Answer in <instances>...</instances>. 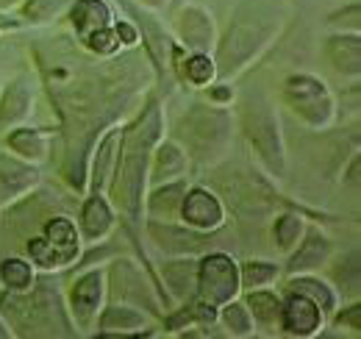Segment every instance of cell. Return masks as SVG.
<instances>
[{
    "label": "cell",
    "instance_id": "9c48e42d",
    "mask_svg": "<svg viewBox=\"0 0 361 339\" xmlns=\"http://www.w3.org/2000/svg\"><path fill=\"white\" fill-rule=\"evenodd\" d=\"M25 248L31 258L45 270L64 267L78 256V231L64 214H56L42 225L39 234H34L25 242Z\"/></svg>",
    "mask_w": 361,
    "mask_h": 339
},
{
    "label": "cell",
    "instance_id": "30bf717a",
    "mask_svg": "<svg viewBox=\"0 0 361 339\" xmlns=\"http://www.w3.org/2000/svg\"><path fill=\"white\" fill-rule=\"evenodd\" d=\"M283 103L292 109V114H298L312 128H325L334 117V100L325 84L317 81L314 76H289L283 84Z\"/></svg>",
    "mask_w": 361,
    "mask_h": 339
},
{
    "label": "cell",
    "instance_id": "e0dca14e",
    "mask_svg": "<svg viewBox=\"0 0 361 339\" xmlns=\"http://www.w3.org/2000/svg\"><path fill=\"white\" fill-rule=\"evenodd\" d=\"M37 181H39V172L34 165L11 153H0V209L17 201L23 192L34 189Z\"/></svg>",
    "mask_w": 361,
    "mask_h": 339
},
{
    "label": "cell",
    "instance_id": "d6a6232c",
    "mask_svg": "<svg viewBox=\"0 0 361 339\" xmlns=\"http://www.w3.org/2000/svg\"><path fill=\"white\" fill-rule=\"evenodd\" d=\"M0 281L11 292H23L34 284V267L23 258H3L0 261Z\"/></svg>",
    "mask_w": 361,
    "mask_h": 339
},
{
    "label": "cell",
    "instance_id": "f546056e",
    "mask_svg": "<svg viewBox=\"0 0 361 339\" xmlns=\"http://www.w3.org/2000/svg\"><path fill=\"white\" fill-rule=\"evenodd\" d=\"M186 167V153L180 150L176 142H164L159 150H156V162H153V181L156 184H164L170 178L180 175Z\"/></svg>",
    "mask_w": 361,
    "mask_h": 339
},
{
    "label": "cell",
    "instance_id": "603a6c76",
    "mask_svg": "<svg viewBox=\"0 0 361 339\" xmlns=\"http://www.w3.org/2000/svg\"><path fill=\"white\" fill-rule=\"evenodd\" d=\"M97 328H100L103 337H106V334H134V331L147 328V317H145L139 309L128 306V303H111V306L103 311Z\"/></svg>",
    "mask_w": 361,
    "mask_h": 339
},
{
    "label": "cell",
    "instance_id": "60d3db41",
    "mask_svg": "<svg viewBox=\"0 0 361 339\" xmlns=\"http://www.w3.org/2000/svg\"><path fill=\"white\" fill-rule=\"evenodd\" d=\"M361 172V162H359V156H353V165H350V170H348V181L353 184V189H359V175Z\"/></svg>",
    "mask_w": 361,
    "mask_h": 339
},
{
    "label": "cell",
    "instance_id": "d6986e66",
    "mask_svg": "<svg viewBox=\"0 0 361 339\" xmlns=\"http://www.w3.org/2000/svg\"><path fill=\"white\" fill-rule=\"evenodd\" d=\"M100 297H103V273L100 270L84 273L73 284V290H70V311L78 320V326H90L92 317L100 309Z\"/></svg>",
    "mask_w": 361,
    "mask_h": 339
},
{
    "label": "cell",
    "instance_id": "7a4b0ae2",
    "mask_svg": "<svg viewBox=\"0 0 361 339\" xmlns=\"http://www.w3.org/2000/svg\"><path fill=\"white\" fill-rule=\"evenodd\" d=\"M283 0H239L228 23L226 37L217 47L214 73L228 78L247 67L275 40V34L283 25Z\"/></svg>",
    "mask_w": 361,
    "mask_h": 339
},
{
    "label": "cell",
    "instance_id": "d590c367",
    "mask_svg": "<svg viewBox=\"0 0 361 339\" xmlns=\"http://www.w3.org/2000/svg\"><path fill=\"white\" fill-rule=\"evenodd\" d=\"M226 309H223V323H226V328L233 334V337H250L253 334V323H250V311H247V306H242V303H236V300H228L223 303Z\"/></svg>",
    "mask_w": 361,
    "mask_h": 339
},
{
    "label": "cell",
    "instance_id": "d4e9b609",
    "mask_svg": "<svg viewBox=\"0 0 361 339\" xmlns=\"http://www.w3.org/2000/svg\"><path fill=\"white\" fill-rule=\"evenodd\" d=\"M300 248L292 254V261H289V273H309V270H317L328 261L331 256V239L322 237L319 231H309L303 242H298Z\"/></svg>",
    "mask_w": 361,
    "mask_h": 339
},
{
    "label": "cell",
    "instance_id": "5b68a950",
    "mask_svg": "<svg viewBox=\"0 0 361 339\" xmlns=\"http://www.w3.org/2000/svg\"><path fill=\"white\" fill-rule=\"evenodd\" d=\"M233 133V117L231 112L209 103H192L189 112L183 114L176 126V139L186 148L197 165H212L217 162L231 145Z\"/></svg>",
    "mask_w": 361,
    "mask_h": 339
},
{
    "label": "cell",
    "instance_id": "8992f818",
    "mask_svg": "<svg viewBox=\"0 0 361 339\" xmlns=\"http://www.w3.org/2000/svg\"><path fill=\"white\" fill-rule=\"evenodd\" d=\"M214 186L223 195L228 209L242 220H264L275 212L278 198L270 186L250 170L245 167H223L214 172Z\"/></svg>",
    "mask_w": 361,
    "mask_h": 339
},
{
    "label": "cell",
    "instance_id": "ba28073f",
    "mask_svg": "<svg viewBox=\"0 0 361 339\" xmlns=\"http://www.w3.org/2000/svg\"><path fill=\"white\" fill-rule=\"evenodd\" d=\"M70 23L75 28L78 42L90 50L92 56H111L123 47L120 28L111 20V8L103 0H78L70 8Z\"/></svg>",
    "mask_w": 361,
    "mask_h": 339
},
{
    "label": "cell",
    "instance_id": "ffe728a7",
    "mask_svg": "<svg viewBox=\"0 0 361 339\" xmlns=\"http://www.w3.org/2000/svg\"><path fill=\"white\" fill-rule=\"evenodd\" d=\"M325 56L331 67L342 76H359L361 73V37L359 34H339L331 37L325 44Z\"/></svg>",
    "mask_w": 361,
    "mask_h": 339
},
{
    "label": "cell",
    "instance_id": "2e32d148",
    "mask_svg": "<svg viewBox=\"0 0 361 339\" xmlns=\"http://www.w3.org/2000/svg\"><path fill=\"white\" fill-rule=\"evenodd\" d=\"M180 214L189 228L212 231V228H220V222H223V203L217 195L197 186V189H186V195L180 201Z\"/></svg>",
    "mask_w": 361,
    "mask_h": 339
},
{
    "label": "cell",
    "instance_id": "f1b7e54d",
    "mask_svg": "<svg viewBox=\"0 0 361 339\" xmlns=\"http://www.w3.org/2000/svg\"><path fill=\"white\" fill-rule=\"evenodd\" d=\"M245 306H247V311L253 314V320L259 323V326H264V328H275V326H281V300L267 292V290H250V295L245 300Z\"/></svg>",
    "mask_w": 361,
    "mask_h": 339
},
{
    "label": "cell",
    "instance_id": "4fadbf2b",
    "mask_svg": "<svg viewBox=\"0 0 361 339\" xmlns=\"http://www.w3.org/2000/svg\"><path fill=\"white\" fill-rule=\"evenodd\" d=\"M147 234L153 237V242L164 254L195 256L212 248V237L200 234L197 228H178V225H170L164 220H150L147 222Z\"/></svg>",
    "mask_w": 361,
    "mask_h": 339
},
{
    "label": "cell",
    "instance_id": "5bb4252c",
    "mask_svg": "<svg viewBox=\"0 0 361 339\" xmlns=\"http://www.w3.org/2000/svg\"><path fill=\"white\" fill-rule=\"evenodd\" d=\"M111 297L114 303H134V306H145L147 311H156V297L150 292L142 270H136L128 258H117L111 264Z\"/></svg>",
    "mask_w": 361,
    "mask_h": 339
},
{
    "label": "cell",
    "instance_id": "7c38bea8",
    "mask_svg": "<svg viewBox=\"0 0 361 339\" xmlns=\"http://www.w3.org/2000/svg\"><path fill=\"white\" fill-rule=\"evenodd\" d=\"M56 214H61L59 198L53 192L42 189V192H34V195L23 198L11 212L6 214V228H8L11 237H17L20 242H25L34 234H39L42 225H45L50 217H56Z\"/></svg>",
    "mask_w": 361,
    "mask_h": 339
},
{
    "label": "cell",
    "instance_id": "4316f807",
    "mask_svg": "<svg viewBox=\"0 0 361 339\" xmlns=\"http://www.w3.org/2000/svg\"><path fill=\"white\" fill-rule=\"evenodd\" d=\"M183 195H186V184H183V181H176V184L167 181V186L161 184V186L147 198V214H150V220H164V222L176 220V214L180 212Z\"/></svg>",
    "mask_w": 361,
    "mask_h": 339
},
{
    "label": "cell",
    "instance_id": "277c9868",
    "mask_svg": "<svg viewBox=\"0 0 361 339\" xmlns=\"http://www.w3.org/2000/svg\"><path fill=\"white\" fill-rule=\"evenodd\" d=\"M0 314L17 337H70L73 326L61 306V295L50 281H34L23 292L0 295Z\"/></svg>",
    "mask_w": 361,
    "mask_h": 339
},
{
    "label": "cell",
    "instance_id": "7402d4cb",
    "mask_svg": "<svg viewBox=\"0 0 361 339\" xmlns=\"http://www.w3.org/2000/svg\"><path fill=\"white\" fill-rule=\"evenodd\" d=\"M120 139H123V128H111L100 139V145L94 150V162H92V195H100V189L111 178L114 159H117V150H120Z\"/></svg>",
    "mask_w": 361,
    "mask_h": 339
},
{
    "label": "cell",
    "instance_id": "52a82bcc",
    "mask_svg": "<svg viewBox=\"0 0 361 339\" xmlns=\"http://www.w3.org/2000/svg\"><path fill=\"white\" fill-rule=\"evenodd\" d=\"M239 126L250 145L256 148L259 159L272 175H283V142L281 128L272 114L270 103L262 95H245L239 103Z\"/></svg>",
    "mask_w": 361,
    "mask_h": 339
},
{
    "label": "cell",
    "instance_id": "6da1fadb",
    "mask_svg": "<svg viewBox=\"0 0 361 339\" xmlns=\"http://www.w3.org/2000/svg\"><path fill=\"white\" fill-rule=\"evenodd\" d=\"M37 56L39 73L50 89L67 139L64 175L75 189H81L92 136L120 112H126V103L147 78V64L139 53L87 64L90 59L75 53L67 37H56V42L39 44Z\"/></svg>",
    "mask_w": 361,
    "mask_h": 339
},
{
    "label": "cell",
    "instance_id": "74e56055",
    "mask_svg": "<svg viewBox=\"0 0 361 339\" xmlns=\"http://www.w3.org/2000/svg\"><path fill=\"white\" fill-rule=\"evenodd\" d=\"M183 76H186V81H192V84H197V86L209 84V81L214 78V61H212L206 53H195V56L186 59Z\"/></svg>",
    "mask_w": 361,
    "mask_h": 339
},
{
    "label": "cell",
    "instance_id": "ee69618b",
    "mask_svg": "<svg viewBox=\"0 0 361 339\" xmlns=\"http://www.w3.org/2000/svg\"><path fill=\"white\" fill-rule=\"evenodd\" d=\"M3 337H11V331L6 328V323H3V317H0V339Z\"/></svg>",
    "mask_w": 361,
    "mask_h": 339
},
{
    "label": "cell",
    "instance_id": "4dcf8cb0",
    "mask_svg": "<svg viewBox=\"0 0 361 339\" xmlns=\"http://www.w3.org/2000/svg\"><path fill=\"white\" fill-rule=\"evenodd\" d=\"M8 148H14V153H20L25 162H39L47 156L45 136L34 128H17L8 133Z\"/></svg>",
    "mask_w": 361,
    "mask_h": 339
},
{
    "label": "cell",
    "instance_id": "836d02e7",
    "mask_svg": "<svg viewBox=\"0 0 361 339\" xmlns=\"http://www.w3.org/2000/svg\"><path fill=\"white\" fill-rule=\"evenodd\" d=\"M334 281L342 287V292L348 295H356L359 292V284H361V261L359 254H350V256H342L334 267Z\"/></svg>",
    "mask_w": 361,
    "mask_h": 339
},
{
    "label": "cell",
    "instance_id": "8d00e7d4",
    "mask_svg": "<svg viewBox=\"0 0 361 339\" xmlns=\"http://www.w3.org/2000/svg\"><path fill=\"white\" fill-rule=\"evenodd\" d=\"M278 275V267L270 261H247L239 273V287H247V290H259L264 284H270L272 278Z\"/></svg>",
    "mask_w": 361,
    "mask_h": 339
},
{
    "label": "cell",
    "instance_id": "f35d334b",
    "mask_svg": "<svg viewBox=\"0 0 361 339\" xmlns=\"http://www.w3.org/2000/svg\"><path fill=\"white\" fill-rule=\"evenodd\" d=\"M64 0H23V17L28 20H47L61 8Z\"/></svg>",
    "mask_w": 361,
    "mask_h": 339
},
{
    "label": "cell",
    "instance_id": "cb8c5ba5",
    "mask_svg": "<svg viewBox=\"0 0 361 339\" xmlns=\"http://www.w3.org/2000/svg\"><path fill=\"white\" fill-rule=\"evenodd\" d=\"M128 11H131V17L139 23V28L145 31L147 56L156 61L159 73L164 76V70H167V64H170V50H173V47H170V40H167V34L161 31V25H159L150 14H145V11H139V8H131V6H128Z\"/></svg>",
    "mask_w": 361,
    "mask_h": 339
},
{
    "label": "cell",
    "instance_id": "484cf974",
    "mask_svg": "<svg viewBox=\"0 0 361 339\" xmlns=\"http://www.w3.org/2000/svg\"><path fill=\"white\" fill-rule=\"evenodd\" d=\"M78 222H81V234L94 242V239H103V237L111 231L114 214H111V206H109L100 195H92L90 201L84 203V209H81Z\"/></svg>",
    "mask_w": 361,
    "mask_h": 339
},
{
    "label": "cell",
    "instance_id": "3957f363",
    "mask_svg": "<svg viewBox=\"0 0 361 339\" xmlns=\"http://www.w3.org/2000/svg\"><path fill=\"white\" fill-rule=\"evenodd\" d=\"M159 133H161V112L156 103H150L134 126L123 131L117 150V170L111 172V203L128 217H139L142 212L150 148L156 145Z\"/></svg>",
    "mask_w": 361,
    "mask_h": 339
},
{
    "label": "cell",
    "instance_id": "83f0119b",
    "mask_svg": "<svg viewBox=\"0 0 361 339\" xmlns=\"http://www.w3.org/2000/svg\"><path fill=\"white\" fill-rule=\"evenodd\" d=\"M161 273H164V281L170 284V292L176 297H189L197 287V261H189V258L167 261Z\"/></svg>",
    "mask_w": 361,
    "mask_h": 339
},
{
    "label": "cell",
    "instance_id": "44dd1931",
    "mask_svg": "<svg viewBox=\"0 0 361 339\" xmlns=\"http://www.w3.org/2000/svg\"><path fill=\"white\" fill-rule=\"evenodd\" d=\"M28 112H31V84L25 76H20L6 86V92L0 97V131L25 120Z\"/></svg>",
    "mask_w": 361,
    "mask_h": 339
},
{
    "label": "cell",
    "instance_id": "b9f144b4",
    "mask_svg": "<svg viewBox=\"0 0 361 339\" xmlns=\"http://www.w3.org/2000/svg\"><path fill=\"white\" fill-rule=\"evenodd\" d=\"M145 6H150V8H164L167 6V0H142Z\"/></svg>",
    "mask_w": 361,
    "mask_h": 339
},
{
    "label": "cell",
    "instance_id": "ab89813d",
    "mask_svg": "<svg viewBox=\"0 0 361 339\" xmlns=\"http://www.w3.org/2000/svg\"><path fill=\"white\" fill-rule=\"evenodd\" d=\"M336 326H339V328H350L353 334H359L361 331V306L359 303L348 306V311H342V314L336 317Z\"/></svg>",
    "mask_w": 361,
    "mask_h": 339
},
{
    "label": "cell",
    "instance_id": "8fae6325",
    "mask_svg": "<svg viewBox=\"0 0 361 339\" xmlns=\"http://www.w3.org/2000/svg\"><path fill=\"white\" fill-rule=\"evenodd\" d=\"M197 295L209 306H223L239 292V270L228 254H209L197 264Z\"/></svg>",
    "mask_w": 361,
    "mask_h": 339
},
{
    "label": "cell",
    "instance_id": "7bdbcfd3",
    "mask_svg": "<svg viewBox=\"0 0 361 339\" xmlns=\"http://www.w3.org/2000/svg\"><path fill=\"white\" fill-rule=\"evenodd\" d=\"M23 0H0V8H14V6H20Z\"/></svg>",
    "mask_w": 361,
    "mask_h": 339
},
{
    "label": "cell",
    "instance_id": "1f68e13d",
    "mask_svg": "<svg viewBox=\"0 0 361 339\" xmlns=\"http://www.w3.org/2000/svg\"><path fill=\"white\" fill-rule=\"evenodd\" d=\"M286 292H298V295H306L309 300H314L317 306L322 309V314L334 311V306H336V297L331 292V287L317 281V278H292L286 284Z\"/></svg>",
    "mask_w": 361,
    "mask_h": 339
},
{
    "label": "cell",
    "instance_id": "9a60e30c",
    "mask_svg": "<svg viewBox=\"0 0 361 339\" xmlns=\"http://www.w3.org/2000/svg\"><path fill=\"white\" fill-rule=\"evenodd\" d=\"M281 328L292 337H314L322 328V309L306 295L289 292L286 303L281 306Z\"/></svg>",
    "mask_w": 361,
    "mask_h": 339
},
{
    "label": "cell",
    "instance_id": "f6af8a7d",
    "mask_svg": "<svg viewBox=\"0 0 361 339\" xmlns=\"http://www.w3.org/2000/svg\"><path fill=\"white\" fill-rule=\"evenodd\" d=\"M176 3H180V0H176Z\"/></svg>",
    "mask_w": 361,
    "mask_h": 339
},
{
    "label": "cell",
    "instance_id": "ac0fdd59",
    "mask_svg": "<svg viewBox=\"0 0 361 339\" xmlns=\"http://www.w3.org/2000/svg\"><path fill=\"white\" fill-rule=\"evenodd\" d=\"M176 31H178L180 42L186 44L192 53H209L214 42V23L206 14V8L200 6H189L178 11L176 20Z\"/></svg>",
    "mask_w": 361,
    "mask_h": 339
},
{
    "label": "cell",
    "instance_id": "e575fe53",
    "mask_svg": "<svg viewBox=\"0 0 361 339\" xmlns=\"http://www.w3.org/2000/svg\"><path fill=\"white\" fill-rule=\"evenodd\" d=\"M272 234H275V245H278L281 251H292V248L300 242L303 220H300L298 214H281V217L275 220Z\"/></svg>",
    "mask_w": 361,
    "mask_h": 339
}]
</instances>
